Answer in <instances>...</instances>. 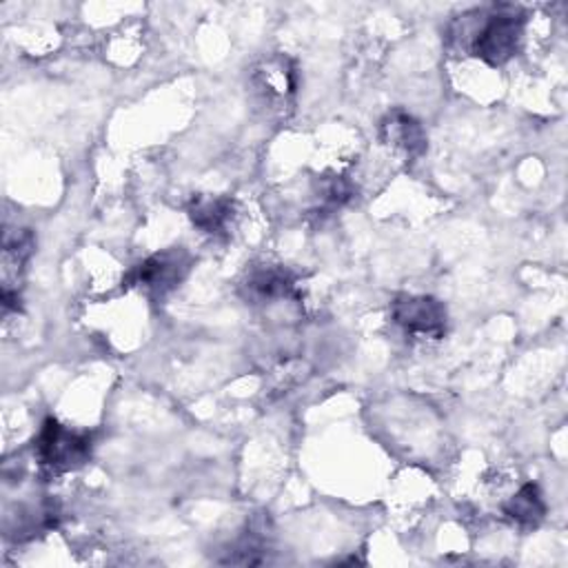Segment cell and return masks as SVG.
Wrapping results in <instances>:
<instances>
[{
    "mask_svg": "<svg viewBox=\"0 0 568 568\" xmlns=\"http://www.w3.org/2000/svg\"><path fill=\"white\" fill-rule=\"evenodd\" d=\"M522 27H524V16L515 8H496L487 16V21L480 25L470 41V52L473 56L482 58L485 63L498 67L509 63L522 41Z\"/></svg>",
    "mask_w": 568,
    "mask_h": 568,
    "instance_id": "1",
    "label": "cell"
},
{
    "mask_svg": "<svg viewBox=\"0 0 568 568\" xmlns=\"http://www.w3.org/2000/svg\"><path fill=\"white\" fill-rule=\"evenodd\" d=\"M91 453V440L84 433L65 429L58 420H45L36 438L38 462L52 470H69L80 466Z\"/></svg>",
    "mask_w": 568,
    "mask_h": 568,
    "instance_id": "2",
    "label": "cell"
},
{
    "mask_svg": "<svg viewBox=\"0 0 568 568\" xmlns=\"http://www.w3.org/2000/svg\"><path fill=\"white\" fill-rule=\"evenodd\" d=\"M189 271V258L184 251H164L147 258L125 277L127 287H138L154 296H164Z\"/></svg>",
    "mask_w": 568,
    "mask_h": 568,
    "instance_id": "3",
    "label": "cell"
},
{
    "mask_svg": "<svg viewBox=\"0 0 568 568\" xmlns=\"http://www.w3.org/2000/svg\"><path fill=\"white\" fill-rule=\"evenodd\" d=\"M391 316L411 336L442 338L446 331V309L431 296H400L391 305Z\"/></svg>",
    "mask_w": 568,
    "mask_h": 568,
    "instance_id": "4",
    "label": "cell"
},
{
    "mask_svg": "<svg viewBox=\"0 0 568 568\" xmlns=\"http://www.w3.org/2000/svg\"><path fill=\"white\" fill-rule=\"evenodd\" d=\"M380 136L389 149L402 154L409 160H413L427 151V134H424L422 125L405 112L389 114L383 121Z\"/></svg>",
    "mask_w": 568,
    "mask_h": 568,
    "instance_id": "5",
    "label": "cell"
},
{
    "mask_svg": "<svg viewBox=\"0 0 568 568\" xmlns=\"http://www.w3.org/2000/svg\"><path fill=\"white\" fill-rule=\"evenodd\" d=\"M189 218H192L194 227H198L203 234L218 236L229 227L234 218V203L231 198H223V196L194 198L192 205H189Z\"/></svg>",
    "mask_w": 568,
    "mask_h": 568,
    "instance_id": "6",
    "label": "cell"
},
{
    "mask_svg": "<svg viewBox=\"0 0 568 568\" xmlns=\"http://www.w3.org/2000/svg\"><path fill=\"white\" fill-rule=\"evenodd\" d=\"M247 292L258 300H277L294 292V277L284 266H260L247 277Z\"/></svg>",
    "mask_w": 568,
    "mask_h": 568,
    "instance_id": "7",
    "label": "cell"
},
{
    "mask_svg": "<svg viewBox=\"0 0 568 568\" xmlns=\"http://www.w3.org/2000/svg\"><path fill=\"white\" fill-rule=\"evenodd\" d=\"M502 511L515 524L531 529V526H537L544 520L546 504H544L542 493L535 485H524L509 502H504Z\"/></svg>",
    "mask_w": 568,
    "mask_h": 568,
    "instance_id": "8",
    "label": "cell"
},
{
    "mask_svg": "<svg viewBox=\"0 0 568 568\" xmlns=\"http://www.w3.org/2000/svg\"><path fill=\"white\" fill-rule=\"evenodd\" d=\"M258 76H260L262 87L271 93V96L284 99V96H289V93L296 91V73L289 67L287 58L269 60L264 65V69H260Z\"/></svg>",
    "mask_w": 568,
    "mask_h": 568,
    "instance_id": "9",
    "label": "cell"
},
{
    "mask_svg": "<svg viewBox=\"0 0 568 568\" xmlns=\"http://www.w3.org/2000/svg\"><path fill=\"white\" fill-rule=\"evenodd\" d=\"M322 194H325V196H322L325 205H329V207H340V205H344V203L353 196V186H351L347 180H342V178H333L331 182L325 184Z\"/></svg>",
    "mask_w": 568,
    "mask_h": 568,
    "instance_id": "10",
    "label": "cell"
}]
</instances>
